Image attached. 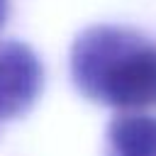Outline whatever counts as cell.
Returning a JSON list of instances; mask_svg holds the SVG:
<instances>
[{"instance_id": "cell-1", "label": "cell", "mask_w": 156, "mask_h": 156, "mask_svg": "<svg viewBox=\"0 0 156 156\" xmlns=\"http://www.w3.org/2000/svg\"><path fill=\"white\" fill-rule=\"evenodd\" d=\"M71 78L90 102L122 112L156 107V39L119 24L85 27L71 46Z\"/></svg>"}, {"instance_id": "cell-2", "label": "cell", "mask_w": 156, "mask_h": 156, "mask_svg": "<svg viewBox=\"0 0 156 156\" xmlns=\"http://www.w3.org/2000/svg\"><path fill=\"white\" fill-rule=\"evenodd\" d=\"M44 68L24 41H0V119H15L32 110L41 95Z\"/></svg>"}, {"instance_id": "cell-3", "label": "cell", "mask_w": 156, "mask_h": 156, "mask_svg": "<svg viewBox=\"0 0 156 156\" xmlns=\"http://www.w3.org/2000/svg\"><path fill=\"white\" fill-rule=\"evenodd\" d=\"M107 156H156V117L122 112L107 124Z\"/></svg>"}, {"instance_id": "cell-4", "label": "cell", "mask_w": 156, "mask_h": 156, "mask_svg": "<svg viewBox=\"0 0 156 156\" xmlns=\"http://www.w3.org/2000/svg\"><path fill=\"white\" fill-rule=\"evenodd\" d=\"M5 20H7V0H0V29H2Z\"/></svg>"}]
</instances>
